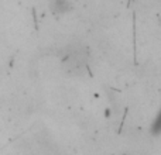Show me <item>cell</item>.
I'll return each mask as SVG.
<instances>
[{"label": "cell", "mask_w": 161, "mask_h": 155, "mask_svg": "<svg viewBox=\"0 0 161 155\" xmlns=\"http://www.w3.org/2000/svg\"><path fill=\"white\" fill-rule=\"evenodd\" d=\"M151 131H153V134H160L161 133V109H160L158 114H157L156 120H154L153 126H151Z\"/></svg>", "instance_id": "6da1fadb"}]
</instances>
